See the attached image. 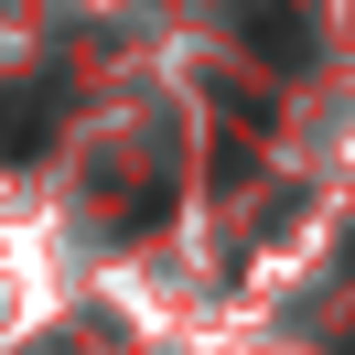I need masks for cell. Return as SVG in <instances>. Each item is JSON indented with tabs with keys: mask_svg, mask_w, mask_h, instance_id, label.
Masks as SVG:
<instances>
[{
	"mask_svg": "<svg viewBox=\"0 0 355 355\" xmlns=\"http://www.w3.org/2000/svg\"><path fill=\"white\" fill-rule=\"evenodd\" d=\"M237 44L259 54V65L302 76L312 54H323V0H237Z\"/></svg>",
	"mask_w": 355,
	"mask_h": 355,
	"instance_id": "6da1fadb",
	"label": "cell"
},
{
	"mask_svg": "<svg viewBox=\"0 0 355 355\" xmlns=\"http://www.w3.org/2000/svg\"><path fill=\"white\" fill-rule=\"evenodd\" d=\"M54 130H65V76H22V87H0V162H33Z\"/></svg>",
	"mask_w": 355,
	"mask_h": 355,
	"instance_id": "7a4b0ae2",
	"label": "cell"
},
{
	"mask_svg": "<svg viewBox=\"0 0 355 355\" xmlns=\"http://www.w3.org/2000/svg\"><path fill=\"white\" fill-rule=\"evenodd\" d=\"M345 355H355V334H345Z\"/></svg>",
	"mask_w": 355,
	"mask_h": 355,
	"instance_id": "3957f363",
	"label": "cell"
}]
</instances>
